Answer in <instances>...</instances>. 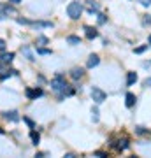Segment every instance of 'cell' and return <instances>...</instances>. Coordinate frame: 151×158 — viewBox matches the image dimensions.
I'll return each mask as SVG.
<instances>
[{"label":"cell","mask_w":151,"mask_h":158,"mask_svg":"<svg viewBox=\"0 0 151 158\" xmlns=\"http://www.w3.org/2000/svg\"><path fill=\"white\" fill-rule=\"evenodd\" d=\"M91 98L97 102V104H102V102L106 100V93L100 90V88H97V86H93L91 88Z\"/></svg>","instance_id":"cell-3"},{"label":"cell","mask_w":151,"mask_h":158,"mask_svg":"<svg viewBox=\"0 0 151 158\" xmlns=\"http://www.w3.org/2000/svg\"><path fill=\"white\" fill-rule=\"evenodd\" d=\"M35 27H44V28H51L53 27V23H49V21H37V23H34Z\"/></svg>","instance_id":"cell-17"},{"label":"cell","mask_w":151,"mask_h":158,"mask_svg":"<svg viewBox=\"0 0 151 158\" xmlns=\"http://www.w3.org/2000/svg\"><path fill=\"white\" fill-rule=\"evenodd\" d=\"M4 67V62H2V58H0V69Z\"/></svg>","instance_id":"cell-32"},{"label":"cell","mask_w":151,"mask_h":158,"mask_svg":"<svg viewBox=\"0 0 151 158\" xmlns=\"http://www.w3.org/2000/svg\"><path fill=\"white\" fill-rule=\"evenodd\" d=\"M9 2H11V4H19L21 0H9Z\"/></svg>","instance_id":"cell-29"},{"label":"cell","mask_w":151,"mask_h":158,"mask_svg":"<svg viewBox=\"0 0 151 158\" xmlns=\"http://www.w3.org/2000/svg\"><path fill=\"white\" fill-rule=\"evenodd\" d=\"M148 42H149V44H148V46H151V35H149V37H148Z\"/></svg>","instance_id":"cell-33"},{"label":"cell","mask_w":151,"mask_h":158,"mask_svg":"<svg viewBox=\"0 0 151 158\" xmlns=\"http://www.w3.org/2000/svg\"><path fill=\"white\" fill-rule=\"evenodd\" d=\"M39 55H51V49H44V48H37Z\"/></svg>","instance_id":"cell-19"},{"label":"cell","mask_w":151,"mask_h":158,"mask_svg":"<svg viewBox=\"0 0 151 158\" xmlns=\"http://www.w3.org/2000/svg\"><path fill=\"white\" fill-rule=\"evenodd\" d=\"M42 95V90L40 88H35V90H32V88H27V97L30 98V100H35L37 97Z\"/></svg>","instance_id":"cell-4"},{"label":"cell","mask_w":151,"mask_h":158,"mask_svg":"<svg viewBox=\"0 0 151 158\" xmlns=\"http://www.w3.org/2000/svg\"><path fill=\"white\" fill-rule=\"evenodd\" d=\"M4 49H6V40L0 39V51H4Z\"/></svg>","instance_id":"cell-26"},{"label":"cell","mask_w":151,"mask_h":158,"mask_svg":"<svg viewBox=\"0 0 151 158\" xmlns=\"http://www.w3.org/2000/svg\"><path fill=\"white\" fill-rule=\"evenodd\" d=\"M88 11L93 12V11H99V4L93 2V0H88Z\"/></svg>","instance_id":"cell-15"},{"label":"cell","mask_w":151,"mask_h":158,"mask_svg":"<svg viewBox=\"0 0 151 158\" xmlns=\"http://www.w3.org/2000/svg\"><path fill=\"white\" fill-rule=\"evenodd\" d=\"M67 42L70 46H78V44H81V39H79L78 35H69L67 37Z\"/></svg>","instance_id":"cell-11"},{"label":"cell","mask_w":151,"mask_h":158,"mask_svg":"<svg viewBox=\"0 0 151 158\" xmlns=\"http://www.w3.org/2000/svg\"><path fill=\"white\" fill-rule=\"evenodd\" d=\"M120 142V144H118V149H121V151H123V149H127V148H128V141H127V139H123V141H118Z\"/></svg>","instance_id":"cell-18"},{"label":"cell","mask_w":151,"mask_h":158,"mask_svg":"<svg viewBox=\"0 0 151 158\" xmlns=\"http://www.w3.org/2000/svg\"><path fill=\"white\" fill-rule=\"evenodd\" d=\"M83 76H84V70H83V69L76 67V69H72V70H70V77H72V79H81Z\"/></svg>","instance_id":"cell-7"},{"label":"cell","mask_w":151,"mask_h":158,"mask_svg":"<svg viewBox=\"0 0 151 158\" xmlns=\"http://www.w3.org/2000/svg\"><path fill=\"white\" fill-rule=\"evenodd\" d=\"M144 86H146V88H148V86H151V77H148V79L144 81Z\"/></svg>","instance_id":"cell-27"},{"label":"cell","mask_w":151,"mask_h":158,"mask_svg":"<svg viewBox=\"0 0 151 158\" xmlns=\"http://www.w3.org/2000/svg\"><path fill=\"white\" fill-rule=\"evenodd\" d=\"M0 11H2V12H6V14H16L14 7H9V6H0Z\"/></svg>","instance_id":"cell-14"},{"label":"cell","mask_w":151,"mask_h":158,"mask_svg":"<svg viewBox=\"0 0 151 158\" xmlns=\"http://www.w3.org/2000/svg\"><path fill=\"white\" fill-rule=\"evenodd\" d=\"M125 98H127V100H125V104H127V107H134L135 100H137L134 93H127V97H125Z\"/></svg>","instance_id":"cell-9"},{"label":"cell","mask_w":151,"mask_h":158,"mask_svg":"<svg viewBox=\"0 0 151 158\" xmlns=\"http://www.w3.org/2000/svg\"><path fill=\"white\" fill-rule=\"evenodd\" d=\"M18 70H7L6 74H0V81H6L7 77H11V76H16Z\"/></svg>","instance_id":"cell-13"},{"label":"cell","mask_w":151,"mask_h":158,"mask_svg":"<svg viewBox=\"0 0 151 158\" xmlns=\"http://www.w3.org/2000/svg\"><path fill=\"white\" fill-rule=\"evenodd\" d=\"M106 14H99V23H100V25H104V23H106Z\"/></svg>","instance_id":"cell-24"},{"label":"cell","mask_w":151,"mask_h":158,"mask_svg":"<svg viewBox=\"0 0 151 158\" xmlns=\"http://www.w3.org/2000/svg\"><path fill=\"white\" fill-rule=\"evenodd\" d=\"M135 81H137V74H135V72H128V76H127V85L132 86Z\"/></svg>","instance_id":"cell-12"},{"label":"cell","mask_w":151,"mask_h":158,"mask_svg":"<svg viewBox=\"0 0 151 158\" xmlns=\"http://www.w3.org/2000/svg\"><path fill=\"white\" fill-rule=\"evenodd\" d=\"M135 132H137V134H144L146 130H144V128H142V127H137V130H135Z\"/></svg>","instance_id":"cell-28"},{"label":"cell","mask_w":151,"mask_h":158,"mask_svg":"<svg viewBox=\"0 0 151 158\" xmlns=\"http://www.w3.org/2000/svg\"><path fill=\"white\" fill-rule=\"evenodd\" d=\"M81 12H83V6L79 4V2H70L67 7V14L72 19H79V16H81Z\"/></svg>","instance_id":"cell-1"},{"label":"cell","mask_w":151,"mask_h":158,"mask_svg":"<svg viewBox=\"0 0 151 158\" xmlns=\"http://www.w3.org/2000/svg\"><path fill=\"white\" fill-rule=\"evenodd\" d=\"M146 49H148V44H146V46H141V48H137V49H135V53H137V55H141V53H144Z\"/></svg>","instance_id":"cell-22"},{"label":"cell","mask_w":151,"mask_h":158,"mask_svg":"<svg viewBox=\"0 0 151 158\" xmlns=\"http://www.w3.org/2000/svg\"><path fill=\"white\" fill-rule=\"evenodd\" d=\"M99 62H100V58L97 56V55H91V56L88 58V63H86V65H88V69H93V67L99 65Z\"/></svg>","instance_id":"cell-8"},{"label":"cell","mask_w":151,"mask_h":158,"mask_svg":"<svg viewBox=\"0 0 151 158\" xmlns=\"http://www.w3.org/2000/svg\"><path fill=\"white\" fill-rule=\"evenodd\" d=\"M48 42H49V40H48V37H39V39H37V44H48Z\"/></svg>","instance_id":"cell-21"},{"label":"cell","mask_w":151,"mask_h":158,"mask_svg":"<svg viewBox=\"0 0 151 158\" xmlns=\"http://www.w3.org/2000/svg\"><path fill=\"white\" fill-rule=\"evenodd\" d=\"M0 58H2V62H4V63H11L12 58H14V53H2Z\"/></svg>","instance_id":"cell-10"},{"label":"cell","mask_w":151,"mask_h":158,"mask_svg":"<svg viewBox=\"0 0 151 158\" xmlns=\"http://www.w3.org/2000/svg\"><path fill=\"white\" fill-rule=\"evenodd\" d=\"M0 19H4V12L0 11Z\"/></svg>","instance_id":"cell-31"},{"label":"cell","mask_w":151,"mask_h":158,"mask_svg":"<svg viewBox=\"0 0 151 158\" xmlns=\"http://www.w3.org/2000/svg\"><path fill=\"white\" fill-rule=\"evenodd\" d=\"M84 34H86V39H95L97 35H99V32H97V28H91V27H86L84 28Z\"/></svg>","instance_id":"cell-6"},{"label":"cell","mask_w":151,"mask_h":158,"mask_svg":"<svg viewBox=\"0 0 151 158\" xmlns=\"http://www.w3.org/2000/svg\"><path fill=\"white\" fill-rule=\"evenodd\" d=\"M91 114H93V121H99V111L97 109H91Z\"/></svg>","instance_id":"cell-23"},{"label":"cell","mask_w":151,"mask_h":158,"mask_svg":"<svg viewBox=\"0 0 151 158\" xmlns=\"http://www.w3.org/2000/svg\"><path fill=\"white\" fill-rule=\"evenodd\" d=\"M30 139H32V144H35V146H37V144H39V141H40V135L37 134V132H32V134H30Z\"/></svg>","instance_id":"cell-16"},{"label":"cell","mask_w":151,"mask_h":158,"mask_svg":"<svg viewBox=\"0 0 151 158\" xmlns=\"http://www.w3.org/2000/svg\"><path fill=\"white\" fill-rule=\"evenodd\" d=\"M65 85H67V83H65V79H63L62 76H56L55 79H51V88L55 91H62L63 88H65Z\"/></svg>","instance_id":"cell-2"},{"label":"cell","mask_w":151,"mask_h":158,"mask_svg":"<svg viewBox=\"0 0 151 158\" xmlns=\"http://www.w3.org/2000/svg\"><path fill=\"white\" fill-rule=\"evenodd\" d=\"M139 2H141V6H144V7L151 6V0H139Z\"/></svg>","instance_id":"cell-25"},{"label":"cell","mask_w":151,"mask_h":158,"mask_svg":"<svg viewBox=\"0 0 151 158\" xmlns=\"http://www.w3.org/2000/svg\"><path fill=\"white\" fill-rule=\"evenodd\" d=\"M2 134H6V130L4 128H0V135H2Z\"/></svg>","instance_id":"cell-30"},{"label":"cell","mask_w":151,"mask_h":158,"mask_svg":"<svg viewBox=\"0 0 151 158\" xmlns=\"http://www.w3.org/2000/svg\"><path fill=\"white\" fill-rule=\"evenodd\" d=\"M4 114V118L9 119V121H19V116H18V111H6V113H2Z\"/></svg>","instance_id":"cell-5"},{"label":"cell","mask_w":151,"mask_h":158,"mask_svg":"<svg viewBox=\"0 0 151 158\" xmlns=\"http://www.w3.org/2000/svg\"><path fill=\"white\" fill-rule=\"evenodd\" d=\"M23 53H25V55L28 56V60H35V58H34V55L30 53V49H28V48H25V49H23Z\"/></svg>","instance_id":"cell-20"}]
</instances>
